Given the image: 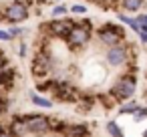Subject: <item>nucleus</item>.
Masks as SVG:
<instances>
[{"label":"nucleus","mask_w":147,"mask_h":137,"mask_svg":"<svg viewBox=\"0 0 147 137\" xmlns=\"http://www.w3.org/2000/svg\"><path fill=\"white\" fill-rule=\"evenodd\" d=\"M91 40V20H83V22H75V26L69 30V34L65 36V43L69 49L79 51L83 47H87Z\"/></svg>","instance_id":"nucleus-1"},{"label":"nucleus","mask_w":147,"mask_h":137,"mask_svg":"<svg viewBox=\"0 0 147 137\" xmlns=\"http://www.w3.org/2000/svg\"><path fill=\"white\" fill-rule=\"evenodd\" d=\"M97 38H99V43L105 45V47H115V45H121V43L125 40V30H123V26H119V24L107 22V24L99 26Z\"/></svg>","instance_id":"nucleus-2"},{"label":"nucleus","mask_w":147,"mask_h":137,"mask_svg":"<svg viewBox=\"0 0 147 137\" xmlns=\"http://www.w3.org/2000/svg\"><path fill=\"white\" fill-rule=\"evenodd\" d=\"M135 91H137V81H135V77L123 75V77L117 79L115 85L111 87V97H113L115 101H127V99H131V97L135 95Z\"/></svg>","instance_id":"nucleus-3"},{"label":"nucleus","mask_w":147,"mask_h":137,"mask_svg":"<svg viewBox=\"0 0 147 137\" xmlns=\"http://www.w3.org/2000/svg\"><path fill=\"white\" fill-rule=\"evenodd\" d=\"M22 123H26V131L28 133H34V135H42L51 129V121L42 115H18L14 117Z\"/></svg>","instance_id":"nucleus-4"},{"label":"nucleus","mask_w":147,"mask_h":137,"mask_svg":"<svg viewBox=\"0 0 147 137\" xmlns=\"http://www.w3.org/2000/svg\"><path fill=\"white\" fill-rule=\"evenodd\" d=\"M129 61V51L127 47L121 43V45H115V47H107V53H105V63L113 69H119L123 65H127Z\"/></svg>","instance_id":"nucleus-5"},{"label":"nucleus","mask_w":147,"mask_h":137,"mask_svg":"<svg viewBox=\"0 0 147 137\" xmlns=\"http://www.w3.org/2000/svg\"><path fill=\"white\" fill-rule=\"evenodd\" d=\"M4 20L16 24V22H22L28 18V6L24 2H20V0H14V2H10L6 8H4V14H2Z\"/></svg>","instance_id":"nucleus-6"},{"label":"nucleus","mask_w":147,"mask_h":137,"mask_svg":"<svg viewBox=\"0 0 147 137\" xmlns=\"http://www.w3.org/2000/svg\"><path fill=\"white\" fill-rule=\"evenodd\" d=\"M47 26V32L51 34V36H55V38H65L67 34H69V30L75 26V20H69V18H55V20H51L49 24H45Z\"/></svg>","instance_id":"nucleus-7"},{"label":"nucleus","mask_w":147,"mask_h":137,"mask_svg":"<svg viewBox=\"0 0 147 137\" xmlns=\"http://www.w3.org/2000/svg\"><path fill=\"white\" fill-rule=\"evenodd\" d=\"M53 69V61L47 53H36L34 61H32V75L34 77H47Z\"/></svg>","instance_id":"nucleus-8"},{"label":"nucleus","mask_w":147,"mask_h":137,"mask_svg":"<svg viewBox=\"0 0 147 137\" xmlns=\"http://www.w3.org/2000/svg\"><path fill=\"white\" fill-rule=\"evenodd\" d=\"M65 133L69 137H87L89 135V127L85 123H75V125H69L65 127Z\"/></svg>","instance_id":"nucleus-9"},{"label":"nucleus","mask_w":147,"mask_h":137,"mask_svg":"<svg viewBox=\"0 0 147 137\" xmlns=\"http://www.w3.org/2000/svg\"><path fill=\"white\" fill-rule=\"evenodd\" d=\"M121 8L125 14H135L143 8V0H121Z\"/></svg>","instance_id":"nucleus-10"},{"label":"nucleus","mask_w":147,"mask_h":137,"mask_svg":"<svg viewBox=\"0 0 147 137\" xmlns=\"http://www.w3.org/2000/svg\"><path fill=\"white\" fill-rule=\"evenodd\" d=\"M14 77H16V71H12V69L0 71V87H6V89H10V87H12Z\"/></svg>","instance_id":"nucleus-11"},{"label":"nucleus","mask_w":147,"mask_h":137,"mask_svg":"<svg viewBox=\"0 0 147 137\" xmlns=\"http://www.w3.org/2000/svg\"><path fill=\"white\" fill-rule=\"evenodd\" d=\"M117 20L121 22V24H127L131 30H135V32H139L141 28H139V24H137V20L133 18V16H129V14H125V12H121V14H117Z\"/></svg>","instance_id":"nucleus-12"},{"label":"nucleus","mask_w":147,"mask_h":137,"mask_svg":"<svg viewBox=\"0 0 147 137\" xmlns=\"http://www.w3.org/2000/svg\"><path fill=\"white\" fill-rule=\"evenodd\" d=\"M30 101L34 103V105H38V107H53V101L51 99H45V97H38V95H30Z\"/></svg>","instance_id":"nucleus-13"},{"label":"nucleus","mask_w":147,"mask_h":137,"mask_svg":"<svg viewBox=\"0 0 147 137\" xmlns=\"http://www.w3.org/2000/svg\"><path fill=\"white\" fill-rule=\"evenodd\" d=\"M107 133H109L111 137H123V131L117 127L115 121H109V123H107Z\"/></svg>","instance_id":"nucleus-14"},{"label":"nucleus","mask_w":147,"mask_h":137,"mask_svg":"<svg viewBox=\"0 0 147 137\" xmlns=\"http://www.w3.org/2000/svg\"><path fill=\"white\" fill-rule=\"evenodd\" d=\"M137 111H139V105H137V103H129V105H125V107L119 109L121 115H135Z\"/></svg>","instance_id":"nucleus-15"},{"label":"nucleus","mask_w":147,"mask_h":137,"mask_svg":"<svg viewBox=\"0 0 147 137\" xmlns=\"http://www.w3.org/2000/svg\"><path fill=\"white\" fill-rule=\"evenodd\" d=\"M67 12H69V8H67L65 4H57V6H55V8L51 10V14H53L55 18H59V16H65Z\"/></svg>","instance_id":"nucleus-16"},{"label":"nucleus","mask_w":147,"mask_h":137,"mask_svg":"<svg viewBox=\"0 0 147 137\" xmlns=\"http://www.w3.org/2000/svg\"><path fill=\"white\" fill-rule=\"evenodd\" d=\"M135 20H137L139 28H141L143 32H147V12H145V14H137V16H135Z\"/></svg>","instance_id":"nucleus-17"},{"label":"nucleus","mask_w":147,"mask_h":137,"mask_svg":"<svg viewBox=\"0 0 147 137\" xmlns=\"http://www.w3.org/2000/svg\"><path fill=\"white\" fill-rule=\"evenodd\" d=\"M69 10H71L73 14H85V12H87V6H85V4H73Z\"/></svg>","instance_id":"nucleus-18"},{"label":"nucleus","mask_w":147,"mask_h":137,"mask_svg":"<svg viewBox=\"0 0 147 137\" xmlns=\"http://www.w3.org/2000/svg\"><path fill=\"white\" fill-rule=\"evenodd\" d=\"M8 32H10V36H18V34H22V28H18V26H12Z\"/></svg>","instance_id":"nucleus-19"},{"label":"nucleus","mask_w":147,"mask_h":137,"mask_svg":"<svg viewBox=\"0 0 147 137\" xmlns=\"http://www.w3.org/2000/svg\"><path fill=\"white\" fill-rule=\"evenodd\" d=\"M12 36H10V32L8 30H0V40H10Z\"/></svg>","instance_id":"nucleus-20"},{"label":"nucleus","mask_w":147,"mask_h":137,"mask_svg":"<svg viewBox=\"0 0 147 137\" xmlns=\"http://www.w3.org/2000/svg\"><path fill=\"white\" fill-rule=\"evenodd\" d=\"M137 34H139V40H141L143 45H147V32H143V30H139Z\"/></svg>","instance_id":"nucleus-21"},{"label":"nucleus","mask_w":147,"mask_h":137,"mask_svg":"<svg viewBox=\"0 0 147 137\" xmlns=\"http://www.w3.org/2000/svg\"><path fill=\"white\" fill-rule=\"evenodd\" d=\"M24 55H26V45L22 43V45H20V57H24Z\"/></svg>","instance_id":"nucleus-22"},{"label":"nucleus","mask_w":147,"mask_h":137,"mask_svg":"<svg viewBox=\"0 0 147 137\" xmlns=\"http://www.w3.org/2000/svg\"><path fill=\"white\" fill-rule=\"evenodd\" d=\"M0 137H10V135H8V133H6V131H4L2 127H0Z\"/></svg>","instance_id":"nucleus-23"},{"label":"nucleus","mask_w":147,"mask_h":137,"mask_svg":"<svg viewBox=\"0 0 147 137\" xmlns=\"http://www.w3.org/2000/svg\"><path fill=\"white\" fill-rule=\"evenodd\" d=\"M4 105H6V101H2V99H0V113H2V109H4Z\"/></svg>","instance_id":"nucleus-24"},{"label":"nucleus","mask_w":147,"mask_h":137,"mask_svg":"<svg viewBox=\"0 0 147 137\" xmlns=\"http://www.w3.org/2000/svg\"><path fill=\"white\" fill-rule=\"evenodd\" d=\"M143 137H147V129H145V133H143Z\"/></svg>","instance_id":"nucleus-25"}]
</instances>
